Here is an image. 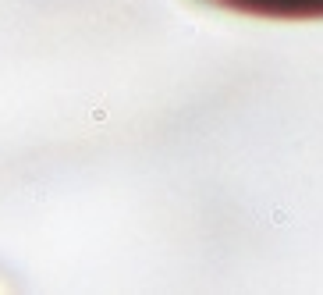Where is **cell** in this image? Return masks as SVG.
I'll list each match as a JSON object with an SVG mask.
<instances>
[{
	"instance_id": "cell-1",
	"label": "cell",
	"mask_w": 323,
	"mask_h": 295,
	"mask_svg": "<svg viewBox=\"0 0 323 295\" xmlns=\"http://www.w3.org/2000/svg\"><path fill=\"white\" fill-rule=\"evenodd\" d=\"M213 4L256 18H281V22H312L323 18V0H213Z\"/></svg>"
}]
</instances>
